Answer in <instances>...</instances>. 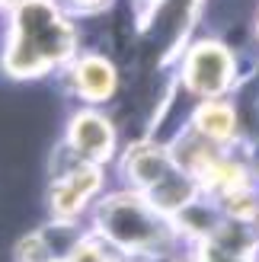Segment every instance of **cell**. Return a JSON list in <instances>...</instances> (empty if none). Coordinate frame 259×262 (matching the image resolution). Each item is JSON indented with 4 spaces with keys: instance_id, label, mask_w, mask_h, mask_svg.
<instances>
[{
    "instance_id": "obj_1",
    "label": "cell",
    "mask_w": 259,
    "mask_h": 262,
    "mask_svg": "<svg viewBox=\"0 0 259 262\" xmlns=\"http://www.w3.org/2000/svg\"><path fill=\"white\" fill-rule=\"evenodd\" d=\"M77 32L55 0H16L4 68L13 77H38L74 55Z\"/></svg>"
},
{
    "instance_id": "obj_2",
    "label": "cell",
    "mask_w": 259,
    "mask_h": 262,
    "mask_svg": "<svg viewBox=\"0 0 259 262\" xmlns=\"http://www.w3.org/2000/svg\"><path fill=\"white\" fill-rule=\"evenodd\" d=\"M99 230L106 243H112L115 250H157V243L170 233L166 217L160 211H154L150 202L141 192L128 195H112L99 208Z\"/></svg>"
},
{
    "instance_id": "obj_3",
    "label": "cell",
    "mask_w": 259,
    "mask_h": 262,
    "mask_svg": "<svg viewBox=\"0 0 259 262\" xmlns=\"http://www.w3.org/2000/svg\"><path fill=\"white\" fill-rule=\"evenodd\" d=\"M234 83V55L230 48L205 38L189 48L183 61V86L199 99H221Z\"/></svg>"
},
{
    "instance_id": "obj_4",
    "label": "cell",
    "mask_w": 259,
    "mask_h": 262,
    "mask_svg": "<svg viewBox=\"0 0 259 262\" xmlns=\"http://www.w3.org/2000/svg\"><path fill=\"white\" fill-rule=\"evenodd\" d=\"M102 186V176H99V166H90V163H80V166H71L58 176V182L51 186V214H55L61 224H71V217L77 211H83V205L93 199Z\"/></svg>"
},
{
    "instance_id": "obj_5",
    "label": "cell",
    "mask_w": 259,
    "mask_h": 262,
    "mask_svg": "<svg viewBox=\"0 0 259 262\" xmlns=\"http://www.w3.org/2000/svg\"><path fill=\"white\" fill-rule=\"evenodd\" d=\"M68 147L83 163L96 166L102 160H109L115 150V128L99 112H77L68 128Z\"/></svg>"
},
{
    "instance_id": "obj_6",
    "label": "cell",
    "mask_w": 259,
    "mask_h": 262,
    "mask_svg": "<svg viewBox=\"0 0 259 262\" xmlns=\"http://www.w3.org/2000/svg\"><path fill=\"white\" fill-rule=\"evenodd\" d=\"M71 90L87 102H106L115 96V86H119V74H115L112 61L102 55H83L77 58L71 68Z\"/></svg>"
},
{
    "instance_id": "obj_7",
    "label": "cell",
    "mask_w": 259,
    "mask_h": 262,
    "mask_svg": "<svg viewBox=\"0 0 259 262\" xmlns=\"http://www.w3.org/2000/svg\"><path fill=\"white\" fill-rule=\"evenodd\" d=\"M192 131L202 138L221 147V144L234 141L240 131V115L234 106H227L224 99H202L196 112H192Z\"/></svg>"
},
{
    "instance_id": "obj_8",
    "label": "cell",
    "mask_w": 259,
    "mask_h": 262,
    "mask_svg": "<svg viewBox=\"0 0 259 262\" xmlns=\"http://www.w3.org/2000/svg\"><path fill=\"white\" fill-rule=\"evenodd\" d=\"M64 262H119V259H115V246L106 240H80L64 256Z\"/></svg>"
},
{
    "instance_id": "obj_9",
    "label": "cell",
    "mask_w": 259,
    "mask_h": 262,
    "mask_svg": "<svg viewBox=\"0 0 259 262\" xmlns=\"http://www.w3.org/2000/svg\"><path fill=\"white\" fill-rule=\"evenodd\" d=\"M106 0H68V7H74V10H80V13H93V10H99Z\"/></svg>"
},
{
    "instance_id": "obj_10",
    "label": "cell",
    "mask_w": 259,
    "mask_h": 262,
    "mask_svg": "<svg viewBox=\"0 0 259 262\" xmlns=\"http://www.w3.org/2000/svg\"><path fill=\"white\" fill-rule=\"evenodd\" d=\"M7 4H10V0H0V7H7Z\"/></svg>"
},
{
    "instance_id": "obj_11",
    "label": "cell",
    "mask_w": 259,
    "mask_h": 262,
    "mask_svg": "<svg viewBox=\"0 0 259 262\" xmlns=\"http://www.w3.org/2000/svg\"><path fill=\"white\" fill-rule=\"evenodd\" d=\"M256 32H259V19H256Z\"/></svg>"
}]
</instances>
